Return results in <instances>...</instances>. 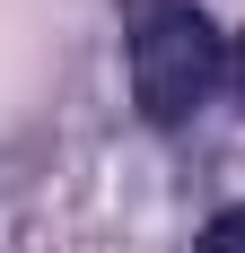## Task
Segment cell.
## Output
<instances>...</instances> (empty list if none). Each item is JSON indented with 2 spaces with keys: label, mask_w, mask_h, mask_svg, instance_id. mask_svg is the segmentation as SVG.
<instances>
[{
  "label": "cell",
  "mask_w": 245,
  "mask_h": 253,
  "mask_svg": "<svg viewBox=\"0 0 245 253\" xmlns=\"http://www.w3.org/2000/svg\"><path fill=\"white\" fill-rule=\"evenodd\" d=\"M219 79H228V44L201 9L167 0V9L140 18V35H131V96H140L149 123H184Z\"/></svg>",
  "instance_id": "6da1fadb"
},
{
  "label": "cell",
  "mask_w": 245,
  "mask_h": 253,
  "mask_svg": "<svg viewBox=\"0 0 245 253\" xmlns=\"http://www.w3.org/2000/svg\"><path fill=\"white\" fill-rule=\"evenodd\" d=\"M201 253H245V210H219L201 227Z\"/></svg>",
  "instance_id": "7a4b0ae2"
},
{
  "label": "cell",
  "mask_w": 245,
  "mask_h": 253,
  "mask_svg": "<svg viewBox=\"0 0 245 253\" xmlns=\"http://www.w3.org/2000/svg\"><path fill=\"white\" fill-rule=\"evenodd\" d=\"M228 87H237V105H245V35H237V52H228Z\"/></svg>",
  "instance_id": "3957f363"
}]
</instances>
